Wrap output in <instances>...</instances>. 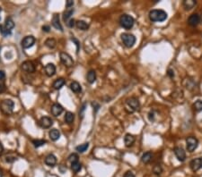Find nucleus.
I'll return each mask as SVG.
<instances>
[{"label":"nucleus","instance_id":"obj_1","mask_svg":"<svg viewBox=\"0 0 202 177\" xmlns=\"http://www.w3.org/2000/svg\"><path fill=\"white\" fill-rule=\"evenodd\" d=\"M168 14L165 11L161 9H155L150 11L149 13V19L150 21L155 22H163L167 19Z\"/></svg>","mask_w":202,"mask_h":177},{"label":"nucleus","instance_id":"obj_2","mask_svg":"<svg viewBox=\"0 0 202 177\" xmlns=\"http://www.w3.org/2000/svg\"><path fill=\"white\" fill-rule=\"evenodd\" d=\"M135 23V20L131 15L128 14H122L120 17V24L126 30H130Z\"/></svg>","mask_w":202,"mask_h":177},{"label":"nucleus","instance_id":"obj_3","mask_svg":"<svg viewBox=\"0 0 202 177\" xmlns=\"http://www.w3.org/2000/svg\"><path fill=\"white\" fill-rule=\"evenodd\" d=\"M15 103L11 99H5L0 103V111L5 114H12L14 110Z\"/></svg>","mask_w":202,"mask_h":177},{"label":"nucleus","instance_id":"obj_4","mask_svg":"<svg viewBox=\"0 0 202 177\" xmlns=\"http://www.w3.org/2000/svg\"><path fill=\"white\" fill-rule=\"evenodd\" d=\"M121 40L127 47H132L136 43V37L130 33L121 34Z\"/></svg>","mask_w":202,"mask_h":177},{"label":"nucleus","instance_id":"obj_5","mask_svg":"<svg viewBox=\"0 0 202 177\" xmlns=\"http://www.w3.org/2000/svg\"><path fill=\"white\" fill-rule=\"evenodd\" d=\"M198 140L197 138L190 136L186 139V149L188 152L192 153L198 148Z\"/></svg>","mask_w":202,"mask_h":177},{"label":"nucleus","instance_id":"obj_6","mask_svg":"<svg viewBox=\"0 0 202 177\" xmlns=\"http://www.w3.org/2000/svg\"><path fill=\"white\" fill-rule=\"evenodd\" d=\"M59 56H60V61H61V63L65 66H66V67H71V66H73L74 60L72 59L71 55H69L67 53L61 52L60 55H59Z\"/></svg>","mask_w":202,"mask_h":177},{"label":"nucleus","instance_id":"obj_7","mask_svg":"<svg viewBox=\"0 0 202 177\" xmlns=\"http://www.w3.org/2000/svg\"><path fill=\"white\" fill-rule=\"evenodd\" d=\"M126 104L128 106V107L131 108V111L139 110V106H140L139 101V99H136V98H130V99H128L127 101H126Z\"/></svg>","mask_w":202,"mask_h":177},{"label":"nucleus","instance_id":"obj_8","mask_svg":"<svg viewBox=\"0 0 202 177\" xmlns=\"http://www.w3.org/2000/svg\"><path fill=\"white\" fill-rule=\"evenodd\" d=\"M22 70L28 73H34L36 68H35V65L33 64L31 61H25L22 64Z\"/></svg>","mask_w":202,"mask_h":177},{"label":"nucleus","instance_id":"obj_9","mask_svg":"<svg viewBox=\"0 0 202 177\" xmlns=\"http://www.w3.org/2000/svg\"><path fill=\"white\" fill-rule=\"evenodd\" d=\"M34 43H35V38L33 36H26L21 42L22 47L25 49L31 47L33 45H34Z\"/></svg>","mask_w":202,"mask_h":177},{"label":"nucleus","instance_id":"obj_10","mask_svg":"<svg viewBox=\"0 0 202 177\" xmlns=\"http://www.w3.org/2000/svg\"><path fill=\"white\" fill-rule=\"evenodd\" d=\"M174 152L179 161L184 162L186 160V153L182 147H175L174 149Z\"/></svg>","mask_w":202,"mask_h":177},{"label":"nucleus","instance_id":"obj_11","mask_svg":"<svg viewBox=\"0 0 202 177\" xmlns=\"http://www.w3.org/2000/svg\"><path fill=\"white\" fill-rule=\"evenodd\" d=\"M200 21H201V17L198 14H192L188 18V23H189V25H190L192 27L198 25Z\"/></svg>","mask_w":202,"mask_h":177},{"label":"nucleus","instance_id":"obj_12","mask_svg":"<svg viewBox=\"0 0 202 177\" xmlns=\"http://www.w3.org/2000/svg\"><path fill=\"white\" fill-rule=\"evenodd\" d=\"M190 167L194 172L202 168V158H198L191 160L190 163Z\"/></svg>","mask_w":202,"mask_h":177},{"label":"nucleus","instance_id":"obj_13","mask_svg":"<svg viewBox=\"0 0 202 177\" xmlns=\"http://www.w3.org/2000/svg\"><path fill=\"white\" fill-rule=\"evenodd\" d=\"M40 124L42 128H45V129H48L50 127H51V125L53 124V122L52 120L50 119V117L48 116H43L41 118L40 120Z\"/></svg>","mask_w":202,"mask_h":177},{"label":"nucleus","instance_id":"obj_14","mask_svg":"<svg viewBox=\"0 0 202 177\" xmlns=\"http://www.w3.org/2000/svg\"><path fill=\"white\" fill-rule=\"evenodd\" d=\"M63 112V106L58 104V103H55L52 105L51 106V114L54 116H58L59 114H61Z\"/></svg>","mask_w":202,"mask_h":177},{"label":"nucleus","instance_id":"obj_15","mask_svg":"<svg viewBox=\"0 0 202 177\" xmlns=\"http://www.w3.org/2000/svg\"><path fill=\"white\" fill-rule=\"evenodd\" d=\"M135 140H136V138H135L134 135H132L130 133H127L124 137V142H125V146L127 148L133 146V144L135 143Z\"/></svg>","mask_w":202,"mask_h":177},{"label":"nucleus","instance_id":"obj_16","mask_svg":"<svg viewBox=\"0 0 202 177\" xmlns=\"http://www.w3.org/2000/svg\"><path fill=\"white\" fill-rule=\"evenodd\" d=\"M45 164L50 167H54L57 164V158L53 154H50L45 158Z\"/></svg>","mask_w":202,"mask_h":177},{"label":"nucleus","instance_id":"obj_17","mask_svg":"<svg viewBox=\"0 0 202 177\" xmlns=\"http://www.w3.org/2000/svg\"><path fill=\"white\" fill-rule=\"evenodd\" d=\"M51 22H52V25H53V27H54L55 29L59 30L60 32H63V28H62L61 23H60V22H59V15H58V14H55L53 15V18H52Z\"/></svg>","mask_w":202,"mask_h":177},{"label":"nucleus","instance_id":"obj_18","mask_svg":"<svg viewBox=\"0 0 202 177\" xmlns=\"http://www.w3.org/2000/svg\"><path fill=\"white\" fill-rule=\"evenodd\" d=\"M44 70H45V73L47 74V76L51 77L56 73V66L53 64H48V65H45Z\"/></svg>","mask_w":202,"mask_h":177},{"label":"nucleus","instance_id":"obj_19","mask_svg":"<svg viewBox=\"0 0 202 177\" xmlns=\"http://www.w3.org/2000/svg\"><path fill=\"white\" fill-rule=\"evenodd\" d=\"M196 5H197V1H195V0H184L183 3H182L183 7L187 11L191 10Z\"/></svg>","mask_w":202,"mask_h":177},{"label":"nucleus","instance_id":"obj_20","mask_svg":"<svg viewBox=\"0 0 202 177\" xmlns=\"http://www.w3.org/2000/svg\"><path fill=\"white\" fill-rule=\"evenodd\" d=\"M17 158H18V155L16 153H15V152H9L8 154L6 155L5 160L7 163H13L15 160H17Z\"/></svg>","mask_w":202,"mask_h":177},{"label":"nucleus","instance_id":"obj_21","mask_svg":"<svg viewBox=\"0 0 202 177\" xmlns=\"http://www.w3.org/2000/svg\"><path fill=\"white\" fill-rule=\"evenodd\" d=\"M49 135H50V140H53V141H56V140H58L60 138V132H59L57 129H52V130H50V132H49Z\"/></svg>","mask_w":202,"mask_h":177},{"label":"nucleus","instance_id":"obj_22","mask_svg":"<svg viewBox=\"0 0 202 177\" xmlns=\"http://www.w3.org/2000/svg\"><path fill=\"white\" fill-rule=\"evenodd\" d=\"M65 83H66V81L63 78H58L53 82V88L55 90H60V88L65 85Z\"/></svg>","mask_w":202,"mask_h":177},{"label":"nucleus","instance_id":"obj_23","mask_svg":"<svg viewBox=\"0 0 202 177\" xmlns=\"http://www.w3.org/2000/svg\"><path fill=\"white\" fill-rule=\"evenodd\" d=\"M152 158H153V153L148 151V152H146V153H144V154L142 155V157H141V161H142L144 164H148V163L151 162Z\"/></svg>","mask_w":202,"mask_h":177},{"label":"nucleus","instance_id":"obj_24","mask_svg":"<svg viewBox=\"0 0 202 177\" xmlns=\"http://www.w3.org/2000/svg\"><path fill=\"white\" fill-rule=\"evenodd\" d=\"M75 10L73 7H70V8H66V11L64 12V14H63V19L64 21L66 22H69V18L71 17V15L74 14Z\"/></svg>","mask_w":202,"mask_h":177},{"label":"nucleus","instance_id":"obj_25","mask_svg":"<svg viewBox=\"0 0 202 177\" xmlns=\"http://www.w3.org/2000/svg\"><path fill=\"white\" fill-rule=\"evenodd\" d=\"M70 88L71 91L75 93H80L82 91V88L81 85L77 82V81H73L70 84Z\"/></svg>","mask_w":202,"mask_h":177},{"label":"nucleus","instance_id":"obj_26","mask_svg":"<svg viewBox=\"0 0 202 177\" xmlns=\"http://www.w3.org/2000/svg\"><path fill=\"white\" fill-rule=\"evenodd\" d=\"M86 79H87V81L89 83H93L96 80V73L94 70H90L88 73H87V75H86Z\"/></svg>","mask_w":202,"mask_h":177},{"label":"nucleus","instance_id":"obj_27","mask_svg":"<svg viewBox=\"0 0 202 177\" xmlns=\"http://www.w3.org/2000/svg\"><path fill=\"white\" fill-rule=\"evenodd\" d=\"M75 120V114L71 112H66V114H65V121L66 124H73Z\"/></svg>","mask_w":202,"mask_h":177},{"label":"nucleus","instance_id":"obj_28","mask_svg":"<svg viewBox=\"0 0 202 177\" xmlns=\"http://www.w3.org/2000/svg\"><path fill=\"white\" fill-rule=\"evenodd\" d=\"M76 26L78 30H81V31H86L89 28V25L85 21H77L76 22Z\"/></svg>","mask_w":202,"mask_h":177},{"label":"nucleus","instance_id":"obj_29","mask_svg":"<svg viewBox=\"0 0 202 177\" xmlns=\"http://www.w3.org/2000/svg\"><path fill=\"white\" fill-rule=\"evenodd\" d=\"M8 31H12V30L15 28V22H14V21H13V19L12 18H10V17H8V18H7L6 19V22H5V25H4Z\"/></svg>","mask_w":202,"mask_h":177},{"label":"nucleus","instance_id":"obj_30","mask_svg":"<svg viewBox=\"0 0 202 177\" xmlns=\"http://www.w3.org/2000/svg\"><path fill=\"white\" fill-rule=\"evenodd\" d=\"M88 148H89V143L87 142V143H84V144H81V145L77 146L76 148V150L77 152H79V153H84V152H85L87 150Z\"/></svg>","mask_w":202,"mask_h":177},{"label":"nucleus","instance_id":"obj_31","mask_svg":"<svg viewBox=\"0 0 202 177\" xmlns=\"http://www.w3.org/2000/svg\"><path fill=\"white\" fill-rule=\"evenodd\" d=\"M45 45L46 47H48L49 48H54L57 45V41L52 39V38H50V39H47L46 41H45Z\"/></svg>","mask_w":202,"mask_h":177},{"label":"nucleus","instance_id":"obj_32","mask_svg":"<svg viewBox=\"0 0 202 177\" xmlns=\"http://www.w3.org/2000/svg\"><path fill=\"white\" fill-rule=\"evenodd\" d=\"M71 169L73 170L74 173H78L82 169V165L79 162H75L71 164Z\"/></svg>","mask_w":202,"mask_h":177},{"label":"nucleus","instance_id":"obj_33","mask_svg":"<svg viewBox=\"0 0 202 177\" xmlns=\"http://www.w3.org/2000/svg\"><path fill=\"white\" fill-rule=\"evenodd\" d=\"M0 33H1L5 37H7V36L12 34V32L10 31H8V30L4 25H1V24H0Z\"/></svg>","mask_w":202,"mask_h":177},{"label":"nucleus","instance_id":"obj_34","mask_svg":"<svg viewBox=\"0 0 202 177\" xmlns=\"http://www.w3.org/2000/svg\"><path fill=\"white\" fill-rule=\"evenodd\" d=\"M31 142H32L33 145H34L35 148H39V147H42V146L46 144L45 140H33Z\"/></svg>","mask_w":202,"mask_h":177},{"label":"nucleus","instance_id":"obj_35","mask_svg":"<svg viewBox=\"0 0 202 177\" xmlns=\"http://www.w3.org/2000/svg\"><path fill=\"white\" fill-rule=\"evenodd\" d=\"M153 172H154V173L155 174H156V175H160L162 173H163V167H162V165H155L154 167H153Z\"/></svg>","mask_w":202,"mask_h":177},{"label":"nucleus","instance_id":"obj_36","mask_svg":"<svg viewBox=\"0 0 202 177\" xmlns=\"http://www.w3.org/2000/svg\"><path fill=\"white\" fill-rule=\"evenodd\" d=\"M193 107H194V109H195L197 112H201V111H202V100H200V99L197 100V101L194 103Z\"/></svg>","mask_w":202,"mask_h":177},{"label":"nucleus","instance_id":"obj_37","mask_svg":"<svg viewBox=\"0 0 202 177\" xmlns=\"http://www.w3.org/2000/svg\"><path fill=\"white\" fill-rule=\"evenodd\" d=\"M69 161L72 164L75 162H78V155L76 153H72L69 157Z\"/></svg>","mask_w":202,"mask_h":177},{"label":"nucleus","instance_id":"obj_38","mask_svg":"<svg viewBox=\"0 0 202 177\" xmlns=\"http://www.w3.org/2000/svg\"><path fill=\"white\" fill-rule=\"evenodd\" d=\"M71 40H72L73 42L76 43V46H77V53L78 54V53H79V50H80V42H79L78 40H77L76 38H72Z\"/></svg>","mask_w":202,"mask_h":177},{"label":"nucleus","instance_id":"obj_39","mask_svg":"<svg viewBox=\"0 0 202 177\" xmlns=\"http://www.w3.org/2000/svg\"><path fill=\"white\" fill-rule=\"evenodd\" d=\"M6 91V84L3 81H0V93H2Z\"/></svg>","mask_w":202,"mask_h":177},{"label":"nucleus","instance_id":"obj_40","mask_svg":"<svg viewBox=\"0 0 202 177\" xmlns=\"http://www.w3.org/2000/svg\"><path fill=\"white\" fill-rule=\"evenodd\" d=\"M67 23V26L69 27H70V28H73L74 26H75V24H76V22H75V20L74 19H70L69 22H66Z\"/></svg>","mask_w":202,"mask_h":177},{"label":"nucleus","instance_id":"obj_41","mask_svg":"<svg viewBox=\"0 0 202 177\" xmlns=\"http://www.w3.org/2000/svg\"><path fill=\"white\" fill-rule=\"evenodd\" d=\"M123 177H136V176H135V174L131 171H127L124 173V176Z\"/></svg>","mask_w":202,"mask_h":177},{"label":"nucleus","instance_id":"obj_42","mask_svg":"<svg viewBox=\"0 0 202 177\" xmlns=\"http://www.w3.org/2000/svg\"><path fill=\"white\" fill-rule=\"evenodd\" d=\"M66 6V8L73 7V6H74V1H72V0H67Z\"/></svg>","mask_w":202,"mask_h":177},{"label":"nucleus","instance_id":"obj_43","mask_svg":"<svg viewBox=\"0 0 202 177\" xmlns=\"http://www.w3.org/2000/svg\"><path fill=\"white\" fill-rule=\"evenodd\" d=\"M167 74L169 75L170 78H174V70L169 69V70H168V72H167Z\"/></svg>","mask_w":202,"mask_h":177},{"label":"nucleus","instance_id":"obj_44","mask_svg":"<svg viewBox=\"0 0 202 177\" xmlns=\"http://www.w3.org/2000/svg\"><path fill=\"white\" fill-rule=\"evenodd\" d=\"M6 77V73L4 71H0V81H3Z\"/></svg>","mask_w":202,"mask_h":177},{"label":"nucleus","instance_id":"obj_45","mask_svg":"<svg viewBox=\"0 0 202 177\" xmlns=\"http://www.w3.org/2000/svg\"><path fill=\"white\" fill-rule=\"evenodd\" d=\"M42 30H43V32H50V26L45 25V26H43V27H42Z\"/></svg>","mask_w":202,"mask_h":177},{"label":"nucleus","instance_id":"obj_46","mask_svg":"<svg viewBox=\"0 0 202 177\" xmlns=\"http://www.w3.org/2000/svg\"><path fill=\"white\" fill-rule=\"evenodd\" d=\"M59 170H60V172H61L62 173H65L66 171V166H63V165H60V166H59Z\"/></svg>","mask_w":202,"mask_h":177},{"label":"nucleus","instance_id":"obj_47","mask_svg":"<svg viewBox=\"0 0 202 177\" xmlns=\"http://www.w3.org/2000/svg\"><path fill=\"white\" fill-rule=\"evenodd\" d=\"M3 152H4V147H3V145L1 143H0V157L2 156Z\"/></svg>","mask_w":202,"mask_h":177},{"label":"nucleus","instance_id":"obj_48","mask_svg":"<svg viewBox=\"0 0 202 177\" xmlns=\"http://www.w3.org/2000/svg\"><path fill=\"white\" fill-rule=\"evenodd\" d=\"M0 177H3V172L0 170Z\"/></svg>","mask_w":202,"mask_h":177},{"label":"nucleus","instance_id":"obj_49","mask_svg":"<svg viewBox=\"0 0 202 177\" xmlns=\"http://www.w3.org/2000/svg\"><path fill=\"white\" fill-rule=\"evenodd\" d=\"M0 12H1V8H0Z\"/></svg>","mask_w":202,"mask_h":177}]
</instances>
